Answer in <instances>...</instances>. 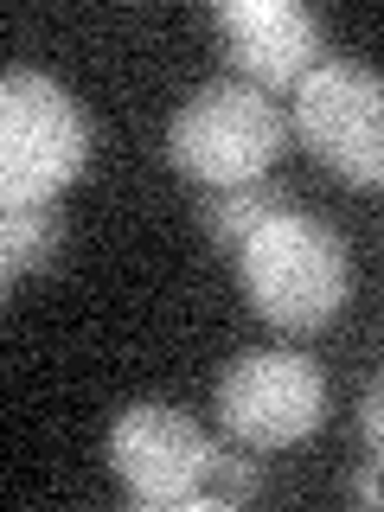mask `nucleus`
I'll list each match as a JSON object with an SVG mask.
<instances>
[{
    "mask_svg": "<svg viewBox=\"0 0 384 512\" xmlns=\"http://www.w3.org/2000/svg\"><path fill=\"white\" fill-rule=\"evenodd\" d=\"M237 282H244L250 308L282 333H320L333 327L352 295V256L333 224L308 212H276L269 224L237 244Z\"/></svg>",
    "mask_w": 384,
    "mask_h": 512,
    "instance_id": "nucleus-1",
    "label": "nucleus"
},
{
    "mask_svg": "<svg viewBox=\"0 0 384 512\" xmlns=\"http://www.w3.org/2000/svg\"><path fill=\"white\" fill-rule=\"evenodd\" d=\"M295 122L282 116V103L269 90L244 84V77H218V84H199L173 109L167 122V160L212 186H244V180H269V167L282 160Z\"/></svg>",
    "mask_w": 384,
    "mask_h": 512,
    "instance_id": "nucleus-2",
    "label": "nucleus"
},
{
    "mask_svg": "<svg viewBox=\"0 0 384 512\" xmlns=\"http://www.w3.org/2000/svg\"><path fill=\"white\" fill-rule=\"evenodd\" d=\"M90 167V116L58 77L13 64L0 77V199L52 205Z\"/></svg>",
    "mask_w": 384,
    "mask_h": 512,
    "instance_id": "nucleus-3",
    "label": "nucleus"
},
{
    "mask_svg": "<svg viewBox=\"0 0 384 512\" xmlns=\"http://www.w3.org/2000/svg\"><path fill=\"white\" fill-rule=\"evenodd\" d=\"M301 148L346 186H384V77L359 58H320L288 103Z\"/></svg>",
    "mask_w": 384,
    "mask_h": 512,
    "instance_id": "nucleus-4",
    "label": "nucleus"
},
{
    "mask_svg": "<svg viewBox=\"0 0 384 512\" xmlns=\"http://www.w3.org/2000/svg\"><path fill=\"white\" fill-rule=\"evenodd\" d=\"M218 423L237 448H295L327 423V378L308 352L250 346L218 378Z\"/></svg>",
    "mask_w": 384,
    "mask_h": 512,
    "instance_id": "nucleus-5",
    "label": "nucleus"
},
{
    "mask_svg": "<svg viewBox=\"0 0 384 512\" xmlns=\"http://www.w3.org/2000/svg\"><path fill=\"white\" fill-rule=\"evenodd\" d=\"M218 448L224 442H212L173 404H128L109 423V468H116L122 493L141 506H205Z\"/></svg>",
    "mask_w": 384,
    "mask_h": 512,
    "instance_id": "nucleus-6",
    "label": "nucleus"
},
{
    "mask_svg": "<svg viewBox=\"0 0 384 512\" xmlns=\"http://www.w3.org/2000/svg\"><path fill=\"white\" fill-rule=\"evenodd\" d=\"M212 26L231 71L256 90H295L327 52V32L301 0H218Z\"/></svg>",
    "mask_w": 384,
    "mask_h": 512,
    "instance_id": "nucleus-7",
    "label": "nucleus"
},
{
    "mask_svg": "<svg viewBox=\"0 0 384 512\" xmlns=\"http://www.w3.org/2000/svg\"><path fill=\"white\" fill-rule=\"evenodd\" d=\"M276 212H288L282 180L212 186V192H205V205H199V218H205V231H212V244H224V250H237V244H244V237L256 231V224H269Z\"/></svg>",
    "mask_w": 384,
    "mask_h": 512,
    "instance_id": "nucleus-8",
    "label": "nucleus"
},
{
    "mask_svg": "<svg viewBox=\"0 0 384 512\" xmlns=\"http://www.w3.org/2000/svg\"><path fill=\"white\" fill-rule=\"evenodd\" d=\"M58 256V212L52 205H7L0 212V276H39Z\"/></svg>",
    "mask_w": 384,
    "mask_h": 512,
    "instance_id": "nucleus-9",
    "label": "nucleus"
},
{
    "mask_svg": "<svg viewBox=\"0 0 384 512\" xmlns=\"http://www.w3.org/2000/svg\"><path fill=\"white\" fill-rule=\"evenodd\" d=\"M256 487H263L256 461L237 455V448H218L212 480H205V506H244V500H256Z\"/></svg>",
    "mask_w": 384,
    "mask_h": 512,
    "instance_id": "nucleus-10",
    "label": "nucleus"
},
{
    "mask_svg": "<svg viewBox=\"0 0 384 512\" xmlns=\"http://www.w3.org/2000/svg\"><path fill=\"white\" fill-rule=\"evenodd\" d=\"M359 436H365V448L384 461V378H372V391L359 397Z\"/></svg>",
    "mask_w": 384,
    "mask_h": 512,
    "instance_id": "nucleus-11",
    "label": "nucleus"
},
{
    "mask_svg": "<svg viewBox=\"0 0 384 512\" xmlns=\"http://www.w3.org/2000/svg\"><path fill=\"white\" fill-rule=\"evenodd\" d=\"M352 500H365V506H384V461H365V468L352 474Z\"/></svg>",
    "mask_w": 384,
    "mask_h": 512,
    "instance_id": "nucleus-12",
    "label": "nucleus"
}]
</instances>
